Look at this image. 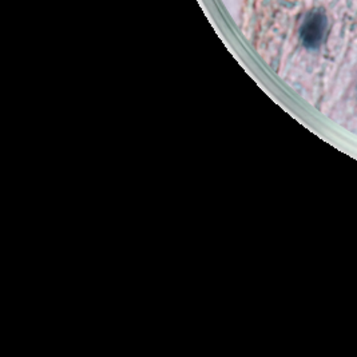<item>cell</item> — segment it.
<instances>
[{"label": "cell", "instance_id": "obj_1", "mask_svg": "<svg viewBox=\"0 0 357 357\" xmlns=\"http://www.w3.org/2000/svg\"><path fill=\"white\" fill-rule=\"evenodd\" d=\"M326 33V17L321 10L309 13L301 26V40L308 49H317L321 46Z\"/></svg>", "mask_w": 357, "mask_h": 357}]
</instances>
